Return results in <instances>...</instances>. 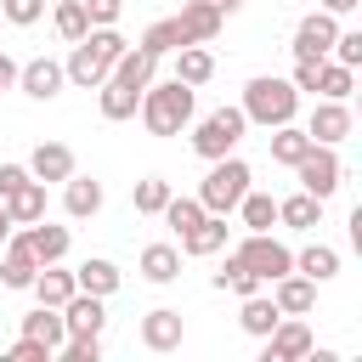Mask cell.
<instances>
[{
	"instance_id": "6da1fadb",
	"label": "cell",
	"mask_w": 362,
	"mask_h": 362,
	"mask_svg": "<svg viewBox=\"0 0 362 362\" xmlns=\"http://www.w3.org/2000/svg\"><path fill=\"white\" fill-rule=\"evenodd\" d=\"M187 119H192V85L164 79V85H147L141 90V124L153 136H181Z\"/></svg>"
},
{
	"instance_id": "7a4b0ae2",
	"label": "cell",
	"mask_w": 362,
	"mask_h": 362,
	"mask_svg": "<svg viewBox=\"0 0 362 362\" xmlns=\"http://www.w3.org/2000/svg\"><path fill=\"white\" fill-rule=\"evenodd\" d=\"M294 107H300V90L288 79H277V74H260V79L243 85V119L249 124H266V130L272 124H288Z\"/></svg>"
},
{
	"instance_id": "3957f363",
	"label": "cell",
	"mask_w": 362,
	"mask_h": 362,
	"mask_svg": "<svg viewBox=\"0 0 362 362\" xmlns=\"http://www.w3.org/2000/svg\"><path fill=\"white\" fill-rule=\"evenodd\" d=\"M243 192H249V164L232 158V153H226V158H209V175H204V187H198L204 215H232Z\"/></svg>"
},
{
	"instance_id": "277c9868",
	"label": "cell",
	"mask_w": 362,
	"mask_h": 362,
	"mask_svg": "<svg viewBox=\"0 0 362 362\" xmlns=\"http://www.w3.org/2000/svg\"><path fill=\"white\" fill-rule=\"evenodd\" d=\"M243 130H249L243 107H215V113L192 130V153H198V158H226V153L243 141Z\"/></svg>"
},
{
	"instance_id": "5b68a950",
	"label": "cell",
	"mask_w": 362,
	"mask_h": 362,
	"mask_svg": "<svg viewBox=\"0 0 362 362\" xmlns=\"http://www.w3.org/2000/svg\"><path fill=\"white\" fill-rule=\"evenodd\" d=\"M294 175H300V192H311V198H334L339 192V181H345V164H339V153L334 147H322V141H311L305 147V158L294 164Z\"/></svg>"
},
{
	"instance_id": "8992f818",
	"label": "cell",
	"mask_w": 362,
	"mask_h": 362,
	"mask_svg": "<svg viewBox=\"0 0 362 362\" xmlns=\"http://www.w3.org/2000/svg\"><path fill=\"white\" fill-rule=\"evenodd\" d=\"M238 260L260 277V283H272V277H283V272H294V255L272 238V232H249L243 243H238Z\"/></svg>"
},
{
	"instance_id": "52a82bcc",
	"label": "cell",
	"mask_w": 362,
	"mask_h": 362,
	"mask_svg": "<svg viewBox=\"0 0 362 362\" xmlns=\"http://www.w3.org/2000/svg\"><path fill=\"white\" fill-rule=\"evenodd\" d=\"M311 328L300 322V317H277V328L266 334V351H260V362H305L311 356Z\"/></svg>"
},
{
	"instance_id": "ba28073f",
	"label": "cell",
	"mask_w": 362,
	"mask_h": 362,
	"mask_svg": "<svg viewBox=\"0 0 362 362\" xmlns=\"http://www.w3.org/2000/svg\"><path fill=\"white\" fill-rule=\"evenodd\" d=\"M334 34H339L334 11H311V17H300V28H294V62H322V57L334 51Z\"/></svg>"
},
{
	"instance_id": "9c48e42d",
	"label": "cell",
	"mask_w": 362,
	"mask_h": 362,
	"mask_svg": "<svg viewBox=\"0 0 362 362\" xmlns=\"http://www.w3.org/2000/svg\"><path fill=\"white\" fill-rule=\"evenodd\" d=\"M57 311H62V328H68V334H102V328H107L102 294H85V288H74V294H68Z\"/></svg>"
},
{
	"instance_id": "30bf717a",
	"label": "cell",
	"mask_w": 362,
	"mask_h": 362,
	"mask_svg": "<svg viewBox=\"0 0 362 362\" xmlns=\"http://www.w3.org/2000/svg\"><path fill=\"white\" fill-rule=\"evenodd\" d=\"M272 300H277L283 317H305L317 305V283L305 272H283V277H272Z\"/></svg>"
},
{
	"instance_id": "8fae6325",
	"label": "cell",
	"mask_w": 362,
	"mask_h": 362,
	"mask_svg": "<svg viewBox=\"0 0 362 362\" xmlns=\"http://www.w3.org/2000/svg\"><path fill=\"white\" fill-rule=\"evenodd\" d=\"M17 85H23L34 102H51V96L68 85V74H62V62H51V57H34L28 68H17Z\"/></svg>"
},
{
	"instance_id": "7c38bea8",
	"label": "cell",
	"mask_w": 362,
	"mask_h": 362,
	"mask_svg": "<svg viewBox=\"0 0 362 362\" xmlns=\"http://www.w3.org/2000/svg\"><path fill=\"white\" fill-rule=\"evenodd\" d=\"M34 272H40V260H34L28 238H23V232H11V238H6V260H0V283H6V288H28V283H34Z\"/></svg>"
},
{
	"instance_id": "4fadbf2b",
	"label": "cell",
	"mask_w": 362,
	"mask_h": 362,
	"mask_svg": "<svg viewBox=\"0 0 362 362\" xmlns=\"http://www.w3.org/2000/svg\"><path fill=\"white\" fill-rule=\"evenodd\" d=\"M181 334H187V322H181V311H170V305H158V311L141 317V345H147V351H175Z\"/></svg>"
},
{
	"instance_id": "5bb4252c",
	"label": "cell",
	"mask_w": 362,
	"mask_h": 362,
	"mask_svg": "<svg viewBox=\"0 0 362 362\" xmlns=\"http://www.w3.org/2000/svg\"><path fill=\"white\" fill-rule=\"evenodd\" d=\"M175 23H181V34H187L192 45H209V40L221 34V23H226V17H221L209 0H187V6L175 11Z\"/></svg>"
},
{
	"instance_id": "9a60e30c",
	"label": "cell",
	"mask_w": 362,
	"mask_h": 362,
	"mask_svg": "<svg viewBox=\"0 0 362 362\" xmlns=\"http://www.w3.org/2000/svg\"><path fill=\"white\" fill-rule=\"evenodd\" d=\"M305 136H311V141H322V147L345 141V136H351V107H345V102H317V113H311Z\"/></svg>"
},
{
	"instance_id": "2e32d148",
	"label": "cell",
	"mask_w": 362,
	"mask_h": 362,
	"mask_svg": "<svg viewBox=\"0 0 362 362\" xmlns=\"http://www.w3.org/2000/svg\"><path fill=\"white\" fill-rule=\"evenodd\" d=\"M28 175H34V181H68V175H74V147H62V141H40L34 158H28Z\"/></svg>"
},
{
	"instance_id": "e0dca14e",
	"label": "cell",
	"mask_w": 362,
	"mask_h": 362,
	"mask_svg": "<svg viewBox=\"0 0 362 362\" xmlns=\"http://www.w3.org/2000/svg\"><path fill=\"white\" fill-rule=\"evenodd\" d=\"M23 238H28V249H34V260H40V266L62 260V255H68V243H74V238H68V226H51L45 215H40V221H28V232H23Z\"/></svg>"
},
{
	"instance_id": "ac0fdd59",
	"label": "cell",
	"mask_w": 362,
	"mask_h": 362,
	"mask_svg": "<svg viewBox=\"0 0 362 362\" xmlns=\"http://www.w3.org/2000/svg\"><path fill=\"white\" fill-rule=\"evenodd\" d=\"M62 209H68L74 221H90V215L102 209V181H90V175H68V181H62Z\"/></svg>"
},
{
	"instance_id": "d6986e66",
	"label": "cell",
	"mask_w": 362,
	"mask_h": 362,
	"mask_svg": "<svg viewBox=\"0 0 362 362\" xmlns=\"http://www.w3.org/2000/svg\"><path fill=\"white\" fill-rule=\"evenodd\" d=\"M0 204H6L11 226H28V221H40V215H45V181H34V175H28V181H23L11 198H0Z\"/></svg>"
},
{
	"instance_id": "ffe728a7",
	"label": "cell",
	"mask_w": 362,
	"mask_h": 362,
	"mask_svg": "<svg viewBox=\"0 0 362 362\" xmlns=\"http://www.w3.org/2000/svg\"><path fill=\"white\" fill-rule=\"evenodd\" d=\"M141 277L147 283H175L181 277V249L175 243H147L141 249Z\"/></svg>"
},
{
	"instance_id": "44dd1931",
	"label": "cell",
	"mask_w": 362,
	"mask_h": 362,
	"mask_svg": "<svg viewBox=\"0 0 362 362\" xmlns=\"http://www.w3.org/2000/svg\"><path fill=\"white\" fill-rule=\"evenodd\" d=\"M277 317H283V311H277V300H266L260 288H255V294H243V311H238V322H243V334H255V339H266V334L277 328Z\"/></svg>"
},
{
	"instance_id": "7402d4cb",
	"label": "cell",
	"mask_w": 362,
	"mask_h": 362,
	"mask_svg": "<svg viewBox=\"0 0 362 362\" xmlns=\"http://www.w3.org/2000/svg\"><path fill=\"white\" fill-rule=\"evenodd\" d=\"M153 68H158V57L136 45V51H124V57L113 62V79H119V85H130V90H147V85H153Z\"/></svg>"
},
{
	"instance_id": "603a6c76",
	"label": "cell",
	"mask_w": 362,
	"mask_h": 362,
	"mask_svg": "<svg viewBox=\"0 0 362 362\" xmlns=\"http://www.w3.org/2000/svg\"><path fill=\"white\" fill-rule=\"evenodd\" d=\"M351 85H356V68H345V62H317V90L311 96H322V102H345L351 96Z\"/></svg>"
},
{
	"instance_id": "cb8c5ba5",
	"label": "cell",
	"mask_w": 362,
	"mask_h": 362,
	"mask_svg": "<svg viewBox=\"0 0 362 362\" xmlns=\"http://www.w3.org/2000/svg\"><path fill=\"white\" fill-rule=\"evenodd\" d=\"M277 221H283V226H294V232H311V226L322 221V198H311V192L277 198Z\"/></svg>"
},
{
	"instance_id": "d4e9b609",
	"label": "cell",
	"mask_w": 362,
	"mask_h": 362,
	"mask_svg": "<svg viewBox=\"0 0 362 362\" xmlns=\"http://www.w3.org/2000/svg\"><path fill=\"white\" fill-rule=\"evenodd\" d=\"M226 243V215H204L192 232H181V255H215Z\"/></svg>"
},
{
	"instance_id": "484cf974",
	"label": "cell",
	"mask_w": 362,
	"mask_h": 362,
	"mask_svg": "<svg viewBox=\"0 0 362 362\" xmlns=\"http://www.w3.org/2000/svg\"><path fill=\"white\" fill-rule=\"evenodd\" d=\"M28 288H34V300H40V305H62L79 283H74V272H57V260H51V266H40V272H34V283H28Z\"/></svg>"
},
{
	"instance_id": "4316f807",
	"label": "cell",
	"mask_w": 362,
	"mask_h": 362,
	"mask_svg": "<svg viewBox=\"0 0 362 362\" xmlns=\"http://www.w3.org/2000/svg\"><path fill=\"white\" fill-rule=\"evenodd\" d=\"M23 334H28V339H40V345H51V351L68 339V328H62V311H57V305H34V311L23 317Z\"/></svg>"
},
{
	"instance_id": "83f0119b",
	"label": "cell",
	"mask_w": 362,
	"mask_h": 362,
	"mask_svg": "<svg viewBox=\"0 0 362 362\" xmlns=\"http://www.w3.org/2000/svg\"><path fill=\"white\" fill-rule=\"evenodd\" d=\"M85 51H90V57H96V62H102V68L113 74V62H119V57L130 51V40H124V34L113 28V23H102V28H90V34H85Z\"/></svg>"
},
{
	"instance_id": "f1b7e54d",
	"label": "cell",
	"mask_w": 362,
	"mask_h": 362,
	"mask_svg": "<svg viewBox=\"0 0 362 362\" xmlns=\"http://www.w3.org/2000/svg\"><path fill=\"white\" fill-rule=\"evenodd\" d=\"M294 272H305L311 283H328V277H339V249L311 243V249H300V255H294Z\"/></svg>"
},
{
	"instance_id": "f546056e",
	"label": "cell",
	"mask_w": 362,
	"mask_h": 362,
	"mask_svg": "<svg viewBox=\"0 0 362 362\" xmlns=\"http://www.w3.org/2000/svg\"><path fill=\"white\" fill-rule=\"evenodd\" d=\"M209 74H215V57H209L204 45H181V51H175V79H181V85L198 90Z\"/></svg>"
},
{
	"instance_id": "4dcf8cb0",
	"label": "cell",
	"mask_w": 362,
	"mask_h": 362,
	"mask_svg": "<svg viewBox=\"0 0 362 362\" xmlns=\"http://www.w3.org/2000/svg\"><path fill=\"white\" fill-rule=\"evenodd\" d=\"M96 90H102V119H130V113L141 107V90H130V85H119L113 74H107V79H102Z\"/></svg>"
},
{
	"instance_id": "1f68e13d",
	"label": "cell",
	"mask_w": 362,
	"mask_h": 362,
	"mask_svg": "<svg viewBox=\"0 0 362 362\" xmlns=\"http://www.w3.org/2000/svg\"><path fill=\"white\" fill-rule=\"evenodd\" d=\"M305 147H311V136H305V130H294V119H288V124H272V158H277V164H288V170H294V164L305 158Z\"/></svg>"
},
{
	"instance_id": "d6a6232c",
	"label": "cell",
	"mask_w": 362,
	"mask_h": 362,
	"mask_svg": "<svg viewBox=\"0 0 362 362\" xmlns=\"http://www.w3.org/2000/svg\"><path fill=\"white\" fill-rule=\"evenodd\" d=\"M74 283H79V288H85V294H102V300H107V294H113V288H119V266H113V260H102V255H96V260H85V266H79V272H74Z\"/></svg>"
},
{
	"instance_id": "836d02e7",
	"label": "cell",
	"mask_w": 362,
	"mask_h": 362,
	"mask_svg": "<svg viewBox=\"0 0 362 362\" xmlns=\"http://www.w3.org/2000/svg\"><path fill=\"white\" fill-rule=\"evenodd\" d=\"M181 45H192V40L181 34L175 17H164V23H153V28L141 34V51H153V57H170V51H181Z\"/></svg>"
},
{
	"instance_id": "e575fe53",
	"label": "cell",
	"mask_w": 362,
	"mask_h": 362,
	"mask_svg": "<svg viewBox=\"0 0 362 362\" xmlns=\"http://www.w3.org/2000/svg\"><path fill=\"white\" fill-rule=\"evenodd\" d=\"M238 209H243V226L249 232H272L277 226V198H266V192H243Z\"/></svg>"
},
{
	"instance_id": "d590c367",
	"label": "cell",
	"mask_w": 362,
	"mask_h": 362,
	"mask_svg": "<svg viewBox=\"0 0 362 362\" xmlns=\"http://www.w3.org/2000/svg\"><path fill=\"white\" fill-rule=\"evenodd\" d=\"M57 34L68 45H79L90 34V17H85V0H57Z\"/></svg>"
},
{
	"instance_id": "8d00e7d4",
	"label": "cell",
	"mask_w": 362,
	"mask_h": 362,
	"mask_svg": "<svg viewBox=\"0 0 362 362\" xmlns=\"http://www.w3.org/2000/svg\"><path fill=\"white\" fill-rule=\"evenodd\" d=\"M215 288H232V294L243 300V294H255V288H260V277H255V272H249V266H243V260L232 255V260H226V266L215 272Z\"/></svg>"
},
{
	"instance_id": "74e56055",
	"label": "cell",
	"mask_w": 362,
	"mask_h": 362,
	"mask_svg": "<svg viewBox=\"0 0 362 362\" xmlns=\"http://www.w3.org/2000/svg\"><path fill=\"white\" fill-rule=\"evenodd\" d=\"M158 215H164L175 232H192V226L204 221V204H198V198H175V192H170V204H164Z\"/></svg>"
},
{
	"instance_id": "f35d334b",
	"label": "cell",
	"mask_w": 362,
	"mask_h": 362,
	"mask_svg": "<svg viewBox=\"0 0 362 362\" xmlns=\"http://www.w3.org/2000/svg\"><path fill=\"white\" fill-rule=\"evenodd\" d=\"M164 204H170V181H158V175L136 181V215H158Z\"/></svg>"
},
{
	"instance_id": "ab89813d",
	"label": "cell",
	"mask_w": 362,
	"mask_h": 362,
	"mask_svg": "<svg viewBox=\"0 0 362 362\" xmlns=\"http://www.w3.org/2000/svg\"><path fill=\"white\" fill-rule=\"evenodd\" d=\"M0 17H6V23H17V28H28V23H40V17H45V0H0Z\"/></svg>"
},
{
	"instance_id": "60d3db41",
	"label": "cell",
	"mask_w": 362,
	"mask_h": 362,
	"mask_svg": "<svg viewBox=\"0 0 362 362\" xmlns=\"http://www.w3.org/2000/svg\"><path fill=\"white\" fill-rule=\"evenodd\" d=\"M334 62L362 68V34H356V28H351V34H334Z\"/></svg>"
},
{
	"instance_id": "b9f144b4",
	"label": "cell",
	"mask_w": 362,
	"mask_h": 362,
	"mask_svg": "<svg viewBox=\"0 0 362 362\" xmlns=\"http://www.w3.org/2000/svg\"><path fill=\"white\" fill-rule=\"evenodd\" d=\"M6 356H11V362H51V356H57V351H51V345H40V339H28V334H23V339H17V345H11V351H6Z\"/></svg>"
},
{
	"instance_id": "7bdbcfd3",
	"label": "cell",
	"mask_w": 362,
	"mask_h": 362,
	"mask_svg": "<svg viewBox=\"0 0 362 362\" xmlns=\"http://www.w3.org/2000/svg\"><path fill=\"white\" fill-rule=\"evenodd\" d=\"M119 11H124V0H85V17H90V28H102V23H119Z\"/></svg>"
},
{
	"instance_id": "ee69618b",
	"label": "cell",
	"mask_w": 362,
	"mask_h": 362,
	"mask_svg": "<svg viewBox=\"0 0 362 362\" xmlns=\"http://www.w3.org/2000/svg\"><path fill=\"white\" fill-rule=\"evenodd\" d=\"M23 181H28V170H23V164H0V198H11Z\"/></svg>"
},
{
	"instance_id": "f6af8a7d",
	"label": "cell",
	"mask_w": 362,
	"mask_h": 362,
	"mask_svg": "<svg viewBox=\"0 0 362 362\" xmlns=\"http://www.w3.org/2000/svg\"><path fill=\"white\" fill-rule=\"evenodd\" d=\"M294 90H317V62H294Z\"/></svg>"
},
{
	"instance_id": "bcb514c9",
	"label": "cell",
	"mask_w": 362,
	"mask_h": 362,
	"mask_svg": "<svg viewBox=\"0 0 362 362\" xmlns=\"http://www.w3.org/2000/svg\"><path fill=\"white\" fill-rule=\"evenodd\" d=\"M6 85H17V62L0 51V90H6Z\"/></svg>"
},
{
	"instance_id": "7dc6e473",
	"label": "cell",
	"mask_w": 362,
	"mask_h": 362,
	"mask_svg": "<svg viewBox=\"0 0 362 362\" xmlns=\"http://www.w3.org/2000/svg\"><path fill=\"white\" fill-rule=\"evenodd\" d=\"M362 0H322V11H334V17H345V11H356Z\"/></svg>"
},
{
	"instance_id": "c3c4849f",
	"label": "cell",
	"mask_w": 362,
	"mask_h": 362,
	"mask_svg": "<svg viewBox=\"0 0 362 362\" xmlns=\"http://www.w3.org/2000/svg\"><path fill=\"white\" fill-rule=\"evenodd\" d=\"M209 6H215V11H221V17H232V11H238V6H243V0H209Z\"/></svg>"
},
{
	"instance_id": "681fc988",
	"label": "cell",
	"mask_w": 362,
	"mask_h": 362,
	"mask_svg": "<svg viewBox=\"0 0 362 362\" xmlns=\"http://www.w3.org/2000/svg\"><path fill=\"white\" fill-rule=\"evenodd\" d=\"M11 238V215H6V204H0V243Z\"/></svg>"
},
{
	"instance_id": "f907efd6",
	"label": "cell",
	"mask_w": 362,
	"mask_h": 362,
	"mask_svg": "<svg viewBox=\"0 0 362 362\" xmlns=\"http://www.w3.org/2000/svg\"><path fill=\"white\" fill-rule=\"evenodd\" d=\"M45 6H51V0H45Z\"/></svg>"
}]
</instances>
